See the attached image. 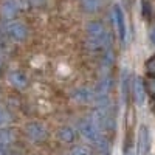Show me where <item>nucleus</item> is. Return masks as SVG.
Here are the masks:
<instances>
[{
  "instance_id": "1",
  "label": "nucleus",
  "mask_w": 155,
  "mask_h": 155,
  "mask_svg": "<svg viewBox=\"0 0 155 155\" xmlns=\"http://www.w3.org/2000/svg\"><path fill=\"white\" fill-rule=\"evenodd\" d=\"M87 36H88V47L92 51H101L106 53L110 50V36L106 30V27L101 22L95 20L87 25Z\"/></svg>"
},
{
  "instance_id": "2",
  "label": "nucleus",
  "mask_w": 155,
  "mask_h": 155,
  "mask_svg": "<svg viewBox=\"0 0 155 155\" xmlns=\"http://www.w3.org/2000/svg\"><path fill=\"white\" fill-rule=\"evenodd\" d=\"M5 33L8 36V39H11V41L14 42H22L27 39V27H25V23L19 22V20H9L6 23L5 27Z\"/></svg>"
},
{
  "instance_id": "3",
  "label": "nucleus",
  "mask_w": 155,
  "mask_h": 155,
  "mask_svg": "<svg viewBox=\"0 0 155 155\" xmlns=\"http://www.w3.org/2000/svg\"><path fill=\"white\" fill-rule=\"evenodd\" d=\"M113 20H115V27H116V31H118V37L120 41L124 44L126 42V19H124V12H123V8L120 5H113Z\"/></svg>"
},
{
  "instance_id": "4",
  "label": "nucleus",
  "mask_w": 155,
  "mask_h": 155,
  "mask_svg": "<svg viewBox=\"0 0 155 155\" xmlns=\"http://www.w3.org/2000/svg\"><path fill=\"white\" fill-rule=\"evenodd\" d=\"M150 149V135L146 126H141L138 130V155H146Z\"/></svg>"
},
{
  "instance_id": "5",
  "label": "nucleus",
  "mask_w": 155,
  "mask_h": 155,
  "mask_svg": "<svg viewBox=\"0 0 155 155\" xmlns=\"http://www.w3.org/2000/svg\"><path fill=\"white\" fill-rule=\"evenodd\" d=\"M19 12V2L17 0H3L0 5V14L3 19L11 20Z\"/></svg>"
},
{
  "instance_id": "6",
  "label": "nucleus",
  "mask_w": 155,
  "mask_h": 155,
  "mask_svg": "<svg viewBox=\"0 0 155 155\" xmlns=\"http://www.w3.org/2000/svg\"><path fill=\"white\" fill-rule=\"evenodd\" d=\"M132 90H134V98H135V102L138 106H141L144 102V98H146V85H144V81L141 78H134V82H132Z\"/></svg>"
},
{
  "instance_id": "7",
  "label": "nucleus",
  "mask_w": 155,
  "mask_h": 155,
  "mask_svg": "<svg viewBox=\"0 0 155 155\" xmlns=\"http://www.w3.org/2000/svg\"><path fill=\"white\" fill-rule=\"evenodd\" d=\"M27 134L31 140L34 141H42L47 138V130H45V127L42 124H39V123H30L27 126Z\"/></svg>"
},
{
  "instance_id": "8",
  "label": "nucleus",
  "mask_w": 155,
  "mask_h": 155,
  "mask_svg": "<svg viewBox=\"0 0 155 155\" xmlns=\"http://www.w3.org/2000/svg\"><path fill=\"white\" fill-rule=\"evenodd\" d=\"M9 82L16 88H25L28 84V79L22 71H12V73H9Z\"/></svg>"
},
{
  "instance_id": "9",
  "label": "nucleus",
  "mask_w": 155,
  "mask_h": 155,
  "mask_svg": "<svg viewBox=\"0 0 155 155\" xmlns=\"http://www.w3.org/2000/svg\"><path fill=\"white\" fill-rule=\"evenodd\" d=\"M102 3H104V0H82V8L87 11V12H96Z\"/></svg>"
},
{
  "instance_id": "10",
  "label": "nucleus",
  "mask_w": 155,
  "mask_h": 155,
  "mask_svg": "<svg viewBox=\"0 0 155 155\" xmlns=\"http://www.w3.org/2000/svg\"><path fill=\"white\" fill-rule=\"evenodd\" d=\"M141 14H143L144 20L152 19V5L149 0H141Z\"/></svg>"
},
{
  "instance_id": "11",
  "label": "nucleus",
  "mask_w": 155,
  "mask_h": 155,
  "mask_svg": "<svg viewBox=\"0 0 155 155\" xmlns=\"http://www.w3.org/2000/svg\"><path fill=\"white\" fill-rule=\"evenodd\" d=\"M61 138H62V141H65V143H70V141H73V130L70 127H64V129H61Z\"/></svg>"
},
{
  "instance_id": "12",
  "label": "nucleus",
  "mask_w": 155,
  "mask_h": 155,
  "mask_svg": "<svg viewBox=\"0 0 155 155\" xmlns=\"http://www.w3.org/2000/svg\"><path fill=\"white\" fill-rule=\"evenodd\" d=\"M146 73L147 76H155V54L146 61Z\"/></svg>"
},
{
  "instance_id": "13",
  "label": "nucleus",
  "mask_w": 155,
  "mask_h": 155,
  "mask_svg": "<svg viewBox=\"0 0 155 155\" xmlns=\"http://www.w3.org/2000/svg\"><path fill=\"white\" fill-rule=\"evenodd\" d=\"M144 85H146V92H149L155 98V76H149L144 81Z\"/></svg>"
},
{
  "instance_id": "14",
  "label": "nucleus",
  "mask_w": 155,
  "mask_h": 155,
  "mask_svg": "<svg viewBox=\"0 0 155 155\" xmlns=\"http://www.w3.org/2000/svg\"><path fill=\"white\" fill-rule=\"evenodd\" d=\"M6 33H5V30L3 31H0V51H5V48H6Z\"/></svg>"
},
{
  "instance_id": "15",
  "label": "nucleus",
  "mask_w": 155,
  "mask_h": 155,
  "mask_svg": "<svg viewBox=\"0 0 155 155\" xmlns=\"http://www.w3.org/2000/svg\"><path fill=\"white\" fill-rule=\"evenodd\" d=\"M149 39H150V42L155 45V27H153V28L149 31Z\"/></svg>"
},
{
  "instance_id": "16",
  "label": "nucleus",
  "mask_w": 155,
  "mask_h": 155,
  "mask_svg": "<svg viewBox=\"0 0 155 155\" xmlns=\"http://www.w3.org/2000/svg\"><path fill=\"white\" fill-rule=\"evenodd\" d=\"M36 2H41V0H36Z\"/></svg>"
}]
</instances>
